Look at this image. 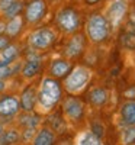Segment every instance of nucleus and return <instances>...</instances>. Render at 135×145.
Returning a JSON list of instances; mask_svg holds the SVG:
<instances>
[{"label":"nucleus","instance_id":"ddd939ff","mask_svg":"<svg viewBox=\"0 0 135 145\" xmlns=\"http://www.w3.org/2000/svg\"><path fill=\"white\" fill-rule=\"evenodd\" d=\"M41 71V58L31 57L22 67V76L25 78H32Z\"/></svg>","mask_w":135,"mask_h":145},{"label":"nucleus","instance_id":"7c9ffc66","mask_svg":"<svg viewBox=\"0 0 135 145\" xmlns=\"http://www.w3.org/2000/svg\"><path fill=\"white\" fill-rule=\"evenodd\" d=\"M3 131H5V126H3L2 123H0V134H2V132H3Z\"/></svg>","mask_w":135,"mask_h":145},{"label":"nucleus","instance_id":"6e6552de","mask_svg":"<svg viewBox=\"0 0 135 145\" xmlns=\"http://www.w3.org/2000/svg\"><path fill=\"white\" fill-rule=\"evenodd\" d=\"M47 13V3L45 0H31L25 7V20L31 25L38 23Z\"/></svg>","mask_w":135,"mask_h":145},{"label":"nucleus","instance_id":"0eeeda50","mask_svg":"<svg viewBox=\"0 0 135 145\" xmlns=\"http://www.w3.org/2000/svg\"><path fill=\"white\" fill-rule=\"evenodd\" d=\"M63 112H64V115L68 120L77 122V120H80L84 115V105L80 99L70 96V97H67L63 103Z\"/></svg>","mask_w":135,"mask_h":145},{"label":"nucleus","instance_id":"b1692460","mask_svg":"<svg viewBox=\"0 0 135 145\" xmlns=\"http://www.w3.org/2000/svg\"><path fill=\"white\" fill-rule=\"evenodd\" d=\"M20 68V65H16V67H12L10 65H3V67H0V80H5L7 77H10L12 74H15V72Z\"/></svg>","mask_w":135,"mask_h":145},{"label":"nucleus","instance_id":"2eb2a0df","mask_svg":"<svg viewBox=\"0 0 135 145\" xmlns=\"http://www.w3.org/2000/svg\"><path fill=\"white\" fill-rule=\"evenodd\" d=\"M121 118L125 125H135V102H126L122 105Z\"/></svg>","mask_w":135,"mask_h":145},{"label":"nucleus","instance_id":"4468645a","mask_svg":"<svg viewBox=\"0 0 135 145\" xmlns=\"http://www.w3.org/2000/svg\"><path fill=\"white\" fill-rule=\"evenodd\" d=\"M19 54V48L18 45H7L3 51H0V67L3 65H10L16 61Z\"/></svg>","mask_w":135,"mask_h":145},{"label":"nucleus","instance_id":"7ed1b4c3","mask_svg":"<svg viewBox=\"0 0 135 145\" xmlns=\"http://www.w3.org/2000/svg\"><path fill=\"white\" fill-rule=\"evenodd\" d=\"M110 33V25L107 19L100 15L96 13L89 18V20L86 22V35L89 36V39L92 42H103Z\"/></svg>","mask_w":135,"mask_h":145},{"label":"nucleus","instance_id":"f257e3e1","mask_svg":"<svg viewBox=\"0 0 135 145\" xmlns=\"http://www.w3.org/2000/svg\"><path fill=\"white\" fill-rule=\"evenodd\" d=\"M61 100V86L52 77H45L41 81L39 90L36 91V105L38 110L42 113H48L58 105Z\"/></svg>","mask_w":135,"mask_h":145},{"label":"nucleus","instance_id":"dca6fc26","mask_svg":"<svg viewBox=\"0 0 135 145\" xmlns=\"http://www.w3.org/2000/svg\"><path fill=\"white\" fill-rule=\"evenodd\" d=\"M22 28H23V19H22L20 15H18L15 18L9 19V22L6 23V31L5 32H6L7 36H10V38H15V36L19 35Z\"/></svg>","mask_w":135,"mask_h":145},{"label":"nucleus","instance_id":"f03ea898","mask_svg":"<svg viewBox=\"0 0 135 145\" xmlns=\"http://www.w3.org/2000/svg\"><path fill=\"white\" fill-rule=\"evenodd\" d=\"M93 72L89 67L84 65H77L74 68H71L68 71V74L64 81V87L70 94H80L86 90V87L89 86V83L92 80Z\"/></svg>","mask_w":135,"mask_h":145},{"label":"nucleus","instance_id":"39448f33","mask_svg":"<svg viewBox=\"0 0 135 145\" xmlns=\"http://www.w3.org/2000/svg\"><path fill=\"white\" fill-rule=\"evenodd\" d=\"M128 12V2L126 0H110L105 10V18L107 19L110 28L118 29L122 20L125 19Z\"/></svg>","mask_w":135,"mask_h":145},{"label":"nucleus","instance_id":"393cba45","mask_svg":"<svg viewBox=\"0 0 135 145\" xmlns=\"http://www.w3.org/2000/svg\"><path fill=\"white\" fill-rule=\"evenodd\" d=\"M7 45H9V38H7V36L0 35V51H3Z\"/></svg>","mask_w":135,"mask_h":145},{"label":"nucleus","instance_id":"f3484780","mask_svg":"<svg viewBox=\"0 0 135 145\" xmlns=\"http://www.w3.org/2000/svg\"><path fill=\"white\" fill-rule=\"evenodd\" d=\"M54 139H55V137L51 132V129L44 128L33 137L32 144H35V145H51V144H54Z\"/></svg>","mask_w":135,"mask_h":145},{"label":"nucleus","instance_id":"c85d7f7f","mask_svg":"<svg viewBox=\"0 0 135 145\" xmlns=\"http://www.w3.org/2000/svg\"><path fill=\"white\" fill-rule=\"evenodd\" d=\"M5 89H6V83H5V80H0V93H2Z\"/></svg>","mask_w":135,"mask_h":145},{"label":"nucleus","instance_id":"1a4fd4ad","mask_svg":"<svg viewBox=\"0 0 135 145\" xmlns=\"http://www.w3.org/2000/svg\"><path fill=\"white\" fill-rule=\"evenodd\" d=\"M20 103L19 99L15 96H3L0 97V118L2 119H10L19 113Z\"/></svg>","mask_w":135,"mask_h":145},{"label":"nucleus","instance_id":"cd10ccee","mask_svg":"<svg viewBox=\"0 0 135 145\" xmlns=\"http://www.w3.org/2000/svg\"><path fill=\"white\" fill-rule=\"evenodd\" d=\"M5 31H6V23L5 22H0V35H3Z\"/></svg>","mask_w":135,"mask_h":145},{"label":"nucleus","instance_id":"5701e85b","mask_svg":"<svg viewBox=\"0 0 135 145\" xmlns=\"http://www.w3.org/2000/svg\"><path fill=\"white\" fill-rule=\"evenodd\" d=\"M122 45L128 50H135V31H129L122 36Z\"/></svg>","mask_w":135,"mask_h":145},{"label":"nucleus","instance_id":"f8f14e48","mask_svg":"<svg viewBox=\"0 0 135 145\" xmlns=\"http://www.w3.org/2000/svg\"><path fill=\"white\" fill-rule=\"evenodd\" d=\"M70 70H71V63L67 59H54L50 65V72L55 78L66 77Z\"/></svg>","mask_w":135,"mask_h":145},{"label":"nucleus","instance_id":"4be33fe9","mask_svg":"<svg viewBox=\"0 0 135 145\" xmlns=\"http://www.w3.org/2000/svg\"><path fill=\"white\" fill-rule=\"evenodd\" d=\"M124 144H131L135 141V125H128V128H125L122 131V137H121Z\"/></svg>","mask_w":135,"mask_h":145},{"label":"nucleus","instance_id":"6ab92c4d","mask_svg":"<svg viewBox=\"0 0 135 145\" xmlns=\"http://www.w3.org/2000/svg\"><path fill=\"white\" fill-rule=\"evenodd\" d=\"M23 10V2L22 0H15L13 3H10L2 13L6 19H12V18H15L18 15H20V12Z\"/></svg>","mask_w":135,"mask_h":145},{"label":"nucleus","instance_id":"a878e982","mask_svg":"<svg viewBox=\"0 0 135 145\" xmlns=\"http://www.w3.org/2000/svg\"><path fill=\"white\" fill-rule=\"evenodd\" d=\"M15 0H0V12H3L10 3H13Z\"/></svg>","mask_w":135,"mask_h":145},{"label":"nucleus","instance_id":"c756f323","mask_svg":"<svg viewBox=\"0 0 135 145\" xmlns=\"http://www.w3.org/2000/svg\"><path fill=\"white\" fill-rule=\"evenodd\" d=\"M86 2H87L89 5H94V3H97V2H99V0H86Z\"/></svg>","mask_w":135,"mask_h":145},{"label":"nucleus","instance_id":"aec40b11","mask_svg":"<svg viewBox=\"0 0 135 145\" xmlns=\"http://www.w3.org/2000/svg\"><path fill=\"white\" fill-rule=\"evenodd\" d=\"M77 144L80 145H99L102 144V139L97 137L94 132H84V134H81L77 139Z\"/></svg>","mask_w":135,"mask_h":145},{"label":"nucleus","instance_id":"bb28decb","mask_svg":"<svg viewBox=\"0 0 135 145\" xmlns=\"http://www.w3.org/2000/svg\"><path fill=\"white\" fill-rule=\"evenodd\" d=\"M125 96H126V97H135V87L128 90V91H125Z\"/></svg>","mask_w":135,"mask_h":145},{"label":"nucleus","instance_id":"20e7f679","mask_svg":"<svg viewBox=\"0 0 135 145\" xmlns=\"http://www.w3.org/2000/svg\"><path fill=\"white\" fill-rule=\"evenodd\" d=\"M55 39H57V33L54 32V29L39 28L29 35L28 44L32 51L39 52V51H47L48 48H51L54 45Z\"/></svg>","mask_w":135,"mask_h":145},{"label":"nucleus","instance_id":"412c9836","mask_svg":"<svg viewBox=\"0 0 135 145\" xmlns=\"http://www.w3.org/2000/svg\"><path fill=\"white\" fill-rule=\"evenodd\" d=\"M20 139L19 132L15 129H10V131H3L0 134V144H15Z\"/></svg>","mask_w":135,"mask_h":145},{"label":"nucleus","instance_id":"9b49d317","mask_svg":"<svg viewBox=\"0 0 135 145\" xmlns=\"http://www.w3.org/2000/svg\"><path fill=\"white\" fill-rule=\"evenodd\" d=\"M19 103H20V109H23L25 112H32L35 105H36V90H35V87L29 86L23 90Z\"/></svg>","mask_w":135,"mask_h":145},{"label":"nucleus","instance_id":"a211bd4d","mask_svg":"<svg viewBox=\"0 0 135 145\" xmlns=\"http://www.w3.org/2000/svg\"><path fill=\"white\" fill-rule=\"evenodd\" d=\"M89 99H90L92 105H94V106H103L107 100V91L102 87H96L90 91Z\"/></svg>","mask_w":135,"mask_h":145},{"label":"nucleus","instance_id":"423d86ee","mask_svg":"<svg viewBox=\"0 0 135 145\" xmlns=\"http://www.w3.org/2000/svg\"><path fill=\"white\" fill-rule=\"evenodd\" d=\"M55 23L63 32L73 33L80 28V16L73 9H63L57 13Z\"/></svg>","mask_w":135,"mask_h":145},{"label":"nucleus","instance_id":"9d476101","mask_svg":"<svg viewBox=\"0 0 135 145\" xmlns=\"http://www.w3.org/2000/svg\"><path fill=\"white\" fill-rule=\"evenodd\" d=\"M83 50H84V36L81 33H77L67 42L64 48V55L67 58H77L83 52Z\"/></svg>","mask_w":135,"mask_h":145}]
</instances>
